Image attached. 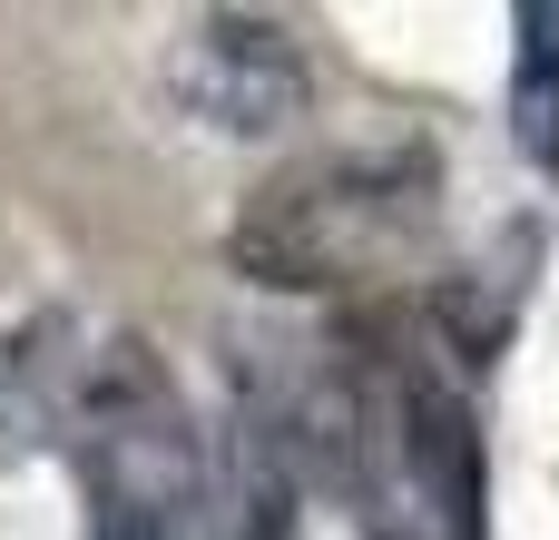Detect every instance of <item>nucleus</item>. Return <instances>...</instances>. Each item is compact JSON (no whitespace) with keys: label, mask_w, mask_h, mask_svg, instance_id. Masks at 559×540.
Listing matches in <instances>:
<instances>
[{"label":"nucleus","mask_w":559,"mask_h":540,"mask_svg":"<svg viewBox=\"0 0 559 540\" xmlns=\"http://www.w3.org/2000/svg\"><path fill=\"white\" fill-rule=\"evenodd\" d=\"M167 89L206 128H226V138H275V128L305 118V59H295V39L275 20H246V10L187 20L177 49H167Z\"/></svg>","instance_id":"3"},{"label":"nucleus","mask_w":559,"mask_h":540,"mask_svg":"<svg viewBox=\"0 0 559 540\" xmlns=\"http://www.w3.org/2000/svg\"><path fill=\"white\" fill-rule=\"evenodd\" d=\"M88 374H98V344H88L79 315L20 325V344L0 354V462H20L29 443H69L79 403H88Z\"/></svg>","instance_id":"4"},{"label":"nucleus","mask_w":559,"mask_h":540,"mask_svg":"<svg viewBox=\"0 0 559 540\" xmlns=\"http://www.w3.org/2000/svg\"><path fill=\"white\" fill-rule=\"evenodd\" d=\"M432 216V157L423 148H354V157H305L275 187L246 197L236 216V266L255 285H354L393 266Z\"/></svg>","instance_id":"1"},{"label":"nucleus","mask_w":559,"mask_h":540,"mask_svg":"<svg viewBox=\"0 0 559 540\" xmlns=\"http://www.w3.org/2000/svg\"><path fill=\"white\" fill-rule=\"evenodd\" d=\"M79 492H88V540H187L206 531V453L187 433V403L167 364L138 334L98 344L88 403H79Z\"/></svg>","instance_id":"2"},{"label":"nucleus","mask_w":559,"mask_h":540,"mask_svg":"<svg viewBox=\"0 0 559 540\" xmlns=\"http://www.w3.org/2000/svg\"><path fill=\"white\" fill-rule=\"evenodd\" d=\"M550 167H559V157H550Z\"/></svg>","instance_id":"8"},{"label":"nucleus","mask_w":559,"mask_h":540,"mask_svg":"<svg viewBox=\"0 0 559 540\" xmlns=\"http://www.w3.org/2000/svg\"><path fill=\"white\" fill-rule=\"evenodd\" d=\"M403 462H413L423 502L442 512V540H481V433L432 374L403 384Z\"/></svg>","instance_id":"5"},{"label":"nucleus","mask_w":559,"mask_h":540,"mask_svg":"<svg viewBox=\"0 0 559 540\" xmlns=\"http://www.w3.org/2000/svg\"><path fill=\"white\" fill-rule=\"evenodd\" d=\"M197 540H295V472H285V443L265 413H246L226 462L206 472V531Z\"/></svg>","instance_id":"6"},{"label":"nucleus","mask_w":559,"mask_h":540,"mask_svg":"<svg viewBox=\"0 0 559 540\" xmlns=\"http://www.w3.org/2000/svg\"><path fill=\"white\" fill-rule=\"evenodd\" d=\"M511 30H521V89H511L521 148L531 157H559V0H521Z\"/></svg>","instance_id":"7"}]
</instances>
